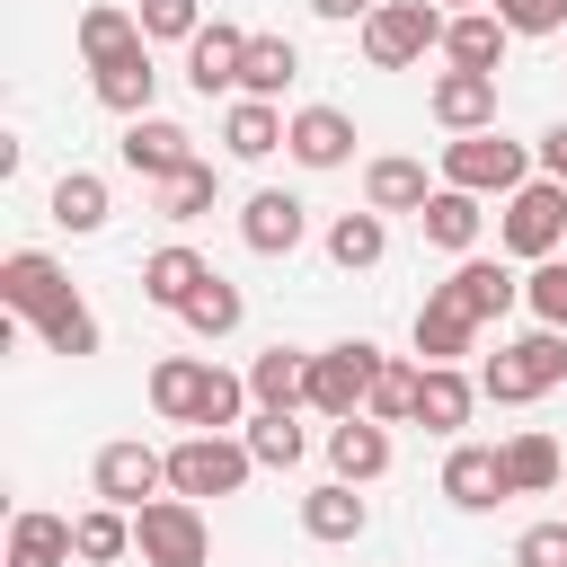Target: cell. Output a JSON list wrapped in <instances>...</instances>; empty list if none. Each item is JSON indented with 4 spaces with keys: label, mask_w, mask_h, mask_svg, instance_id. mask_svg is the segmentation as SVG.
Segmentation results:
<instances>
[{
    "label": "cell",
    "mask_w": 567,
    "mask_h": 567,
    "mask_svg": "<svg viewBox=\"0 0 567 567\" xmlns=\"http://www.w3.org/2000/svg\"><path fill=\"white\" fill-rule=\"evenodd\" d=\"M204 275H213V266H204L186 239H168V248H151V257H142V301H159V310H186Z\"/></svg>",
    "instance_id": "cell-28"
},
{
    "label": "cell",
    "mask_w": 567,
    "mask_h": 567,
    "mask_svg": "<svg viewBox=\"0 0 567 567\" xmlns=\"http://www.w3.org/2000/svg\"><path fill=\"white\" fill-rule=\"evenodd\" d=\"M470 346H478V319H470V310L434 284V292L416 301V363H461Z\"/></svg>",
    "instance_id": "cell-21"
},
{
    "label": "cell",
    "mask_w": 567,
    "mask_h": 567,
    "mask_svg": "<svg viewBox=\"0 0 567 567\" xmlns=\"http://www.w3.org/2000/svg\"><path fill=\"white\" fill-rule=\"evenodd\" d=\"M487 9H496L514 35H558V27H567V0H487Z\"/></svg>",
    "instance_id": "cell-42"
},
{
    "label": "cell",
    "mask_w": 567,
    "mask_h": 567,
    "mask_svg": "<svg viewBox=\"0 0 567 567\" xmlns=\"http://www.w3.org/2000/svg\"><path fill=\"white\" fill-rule=\"evenodd\" d=\"M0 301H9L18 319H35L44 354H71V363L97 354V310H89L80 284L62 275V257H44V248H9V257H0Z\"/></svg>",
    "instance_id": "cell-1"
},
{
    "label": "cell",
    "mask_w": 567,
    "mask_h": 567,
    "mask_svg": "<svg viewBox=\"0 0 567 567\" xmlns=\"http://www.w3.org/2000/svg\"><path fill=\"white\" fill-rule=\"evenodd\" d=\"M106 213H115V204H106V177H97V168H62V177H53V221H62L71 239L106 230Z\"/></svg>",
    "instance_id": "cell-32"
},
{
    "label": "cell",
    "mask_w": 567,
    "mask_h": 567,
    "mask_svg": "<svg viewBox=\"0 0 567 567\" xmlns=\"http://www.w3.org/2000/svg\"><path fill=\"white\" fill-rule=\"evenodd\" d=\"M478 204H487V195H470V186H434V195H425V213H416L425 248L470 257V248H478V230H487V213H478Z\"/></svg>",
    "instance_id": "cell-17"
},
{
    "label": "cell",
    "mask_w": 567,
    "mask_h": 567,
    "mask_svg": "<svg viewBox=\"0 0 567 567\" xmlns=\"http://www.w3.org/2000/svg\"><path fill=\"white\" fill-rule=\"evenodd\" d=\"M514 567H567V514H558V523H532V532L514 540Z\"/></svg>",
    "instance_id": "cell-43"
},
{
    "label": "cell",
    "mask_w": 567,
    "mask_h": 567,
    "mask_svg": "<svg viewBox=\"0 0 567 567\" xmlns=\"http://www.w3.org/2000/svg\"><path fill=\"white\" fill-rule=\"evenodd\" d=\"M301 408H248V452H257V470H292L301 452H310V434L292 425Z\"/></svg>",
    "instance_id": "cell-38"
},
{
    "label": "cell",
    "mask_w": 567,
    "mask_h": 567,
    "mask_svg": "<svg viewBox=\"0 0 567 567\" xmlns=\"http://www.w3.org/2000/svg\"><path fill=\"white\" fill-rule=\"evenodd\" d=\"M523 301H532V319H540V328H567V248H558V257H540V266L523 275Z\"/></svg>",
    "instance_id": "cell-40"
},
{
    "label": "cell",
    "mask_w": 567,
    "mask_h": 567,
    "mask_svg": "<svg viewBox=\"0 0 567 567\" xmlns=\"http://www.w3.org/2000/svg\"><path fill=\"white\" fill-rule=\"evenodd\" d=\"M381 0H310V18H328V27H354V18H372Z\"/></svg>",
    "instance_id": "cell-45"
},
{
    "label": "cell",
    "mask_w": 567,
    "mask_h": 567,
    "mask_svg": "<svg viewBox=\"0 0 567 567\" xmlns=\"http://www.w3.org/2000/svg\"><path fill=\"white\" fill-rule=\"evenodd\" d=\"M115 151H124V168H133L142 186H168L177 168H195V159H204V151H195V133H186V124H168V115H133Z\"/></svg>",
    "instance_id": "cell-10"
},
{
    "label": "cell",
    "mask_w": 567,
    "mask_h": 567,
    "mask_svg": "<svg viewBox=\"0 0 567 567\" xmlns=\"http://www.w3.org/2000/svg\"><path fill=\"white\" fill-rule=\"evenodd\" d=\"M372 372H381V346L372 337H337V346H319L310 354V416H363V399H372Z\"/></svg>",
    "instance_id": "cell-8"
},
{
    "label": "cell",
    "mask_w": 567,
    "mask_h": 567,
    "mask_svg": "<svg viewBox=\"0 0 567 567\" xmlns=\"http://www.w3.org/2000/svg\"><path fill=\"white\" fill-rule=\"evenodd\" d=\"M532 159H540V177H558V186H567V115H558V124L532 142Z\"/></svg>",
    "instance_id": "cell-44"
},
{
    "label": "cell",
    "mask_w": 567,
    "mask_h": 567,
    "mask_svg": "<svg viewBox=\"0 0 567 567\" xmlns=\"http://www.w3.org/2000/svg\"><path fill=\"white\" fill-rule=\"evenodd\" d=\"M532 168H540V159H532V142H514V133H496V124H487V133H452V142H443V186H470V195H496V204H505Z\"/></svg>",
    "instance_id": "cell-3"
},
{
    "label": "cell",
    "mask_w": 567,
    "mask_h": 567,
    "mask_svg": "<svg viewBox=\"0 0 567 567\" xmlns=\"http://www.w3.org/2000/svg\"><path fill=\"white\" fill-rule=\"evenodd\" d=\"M496 239H505V257H523V266L558 257V248H567V186H558V177H523V186L505 195V213H496Z\"/></svg>",
    "instance_id": "cell-5"
},
{
    "label": "cell",
    "mask_w": 567,
    "mask_h": 567,
    "mask_svg": "<svg viewBox=\"0 0 567 567\" xmlns=\"http://www.w3.org/2000/svg\"><path fill=\"white\" fill-rule=\"evenodd\" d=\"M558 478H567V461H558V443H549L540 425L505 434V487H514V496H549Z\"/></svg>",
    "instance_id": "cell-30"
},
{
    "label": "cell",
    "mask_w": 567,
    "mask_h": 567,
    "mask_svg": "<svg viewBox=\"0 0 567 567\" xmlns=\"http://www.w3.org/2000/svg\"><path fill=\"white\" fill-rule=\"evenodd\" d=\"M425 159H408V151H381L372 168H363V204L372 213H425Z\"/></svg>",
    "instance_id": "cell-26"
},
{
    "label": "cell",
    "mask_w": 567,
    "mask_h": 567,
    "mask_svg": "<svg viewBox=\"0 0 567 567\" xmlns=\"http://www.w3.org/2000/svg\"><path fill=\"white\" fill-rule=\"evenodd\" d=\"M71 540H80V558H89V567H115V558H133V514L97 496L89 514H71Z\"/></svg>",
    "instance_id": "cell-34"
},
{
    "label": "cell",
    "mask_w": 567,
    "mask_h": 567,
    "mask_svg": "<svg viewBox=\"0 0 567 567\" xmlns=\"http://www.w3.org/2000/svg\"><path fill=\"white\" fill-rule=\"evenodd\" d=\"M177 319H186V337H204V346H213V337H230V328L248 319V301H239V284H230V275H204V284H195V301H186Z\"/></svg>",
    "instance_id": "cell-36"
},
{
    "label": "cell",
    "mask_w": 567,
    "mask_h": 567,
    "mask_svg": "<svg viewBox=\"0 0 567 567\" xmlns=\"http://www.w3.org/2000/svg\"><path fill=\"white\" fill-rule=\"evenodd\" d=\"M284 151H292L301 168H346V159H354V115H346V106H301L292 133H284Z\"/></svg>",
    "instance_id": "cell-20"
},
{
    "label": "cell",
    "mask_w": 567,
    "mask_h": 567,
    "mask_svg": "<svg viewBox=\"0 0 567 567\" xmlns=\"http://www.w3.org/2000/svg\"><path fill=\"white\" fill-rule=\"evenodd\" d=\"M416 381H425V363H408V354H381L363 416H381V425H416Z\"/></svg>",
    "instance_id": "cell-37"
},
{
    "label": "cell",
    "mask_w": 567,
    "mask_h": 567,
    "mask_svg": "<svg viewBox=\"0 0 567 567\" xmlns=\"http://www.w3.org/2000/svg\"><path fill=\"white\" fill-rule=\"evenodd\" d=\"M248 470H257L248 434H186V443H168V487L195 496V505H204V496H239Z\"/></svg>",
    "instance_id": "cell-7"
},
{
    "label": "cell",
    "mask_w": 567,
    "mask_h": 567,
    "mask_svg": "<svg viewBox=\"0 0 567 567\" xmlns=\"http://www.w3.org/2000/svg\"><path fill=\"white\" fill-rule=\"evenodd\" d=\"M478 399H487V390H478L461 363H425V381H416V425H425V434H461Z\"/></svg>",
    "instance_id": "cell-22"
},
{
    "label": "cell",
    "mask_w": 567,
    "mask_h": 567,
    "mask_svg": "<svg viewBox=\"0 0 567 567\" xmlns=\"http://www.w3.org/2000/svg\"><path fill=\"white\" fill-rule=\"evenodd\" d=\"M213 195H221V168H213V159H195V168H177V177L159 186V221H204V213H213Z\"/></svg>",
    "instance_id": "cell-39"
},
{
    "label": "cell",
    "mask_w": 567,
    "mask_h": 567,
    "mask_svg": "<svg viewBox=\"0 0 567 567\" xmlns=\"http://www.w3.org/2000/svg\"><path fill=\"white\" fill-rule=\"evenodd\" d=\"M381 257H390V213H372V204H363V213H337V221H328V266L372 275Z\"/></svg>",
    "instance_id": "cell-27"
},
{
    "label": "cell",
    "mask_w": 567,
    "mask_h": 567,
    "mask_svg": "<svg viewBox=\"0 0 567 567\" xmlns=\"http://www.w3.org/2000/svg\"><path fill=\"white\" fill-rule=\"evenodd\" d=\"M425 115H434L443 133H487V124H496V71H434Z\"/></svg>",
    "instance_id": "cell-14"
},
{
    "label": "cell",
    "mask_w": 567,
    "mask_h": 567,
    "mask_svg": "<svg viewBox=\"0 0 567 567\" xmlns=\"http://www.w3.org/2000/svg\"><path fill=\"white\" fill-rule=\"evenodd\" d=\"M133 44H151L133 9H115V0H89V9H80V62H89V71L115 62V53H133Z\"/></svg>",
    "instance_id": "cell-31"
},
{
    "label": "cell",
    "mask_w": 567,
    "mask_h": 567,
    "mask_svg": "<svg viewBox=\"0 0 567 567\" xmlns=\"http://www.w3.org/2000/svg\"><path fill=\"white\" fill-rule=\"evenodd\" d=\"M239 62H248V27L204 18V27H195V44H186V80H195L204 97H239Z\"/></svg>",
    "instance_id": "cell-13"
},
{
    "label": "cell",
    "mask_w": 567,
    "mask_h": 567,
    "mask_svg": "<svg viewBox=\"0 0 567 567\" xmlns=\"http://www.w3.org/2000/svg\"><path fill=\"white\" fill-rule=\"evenodd\" d=\"M89 89H97V106L106 115H151V97H159V71H151V44H133V53H115V62H97L89 71Z\"/></svg>",
    "instance_id": "cell-18"
},
{
    "label": "cell",
    "mask_w": 567,
    "mask_h": 567,
    "mask_svg": "<svg viewBox=\"0 0 567 567\" xmlns=\"http://www.w3.org/2000/svg\"><path fill=\"white\" fill-rule=\"evenodd\" d=\"M505 44H514V27L496 9H452V27H443V62L452 71H496Z\"/></svg>",
    "instance_id": "cell-23"
},
{
    "label": "cell",
    "mask_w": 567,
    "mask_h": 567,
    "mask_svg": "<svg viewBox=\"0 0 567 567\" xmlns=\"http://www.w3.org/2000/svg\"><path fill=\"white\" fill-rule=\"evenodd\" d=\"M248 399L257 408H310V354L301 346H266L248 363Z\"/></svg>",
    "instance_id": "cell-29"
},
{
    "label": "cell",
    "mask_w": 567,
    "mask_h": 567,
    "mask_svg": "<svg viewBox=\"0 0 567 567\" xmlns=\"http://www.w3.org/2000/svg\"><path fill=\"white\" fill-rule=\"evenodd\" d=\"M133 549H142V567H204L213 558V523H204V505L195 496H151L142 514H133Z\"/></svg>",
    "instance_id": "cell-6"
},
{
    "label": "cell",
    "mask_w": 567,
    "mask_h": 567,
    "mask_svg": "<svg viewBox=\"0 0 567 567\" xmlns=\"http://www.w3.org/2000/svg\"><path fill=\"white\" fill-rule=\"evenodd\" d=\"M443 496L461 505V514H496L514 487H505V443H461L452 434V452H443Z\"/></svg>",
    "instance_id": "cell-11"
},
{
    "label": "cell",
    "mask_w": 567,
    "mask_h": 567,
    "mask_svg": "<svg viewBox=\"0 0 567 567\" xmlns=\"http://www.w3.org/2000/svg\"><path fill=\"white\" fill-rule=\"evenodd\" d=\"M443 27H452V9H434V0H381L363 18V62L372 71H408V62L443 53Z\"/></svg>",
    "instance_id": "cell-4"
},
{
    "label": "cell",
    "mask_w": 567,
    "mask_h": 567,
    "mask_svg": "<svg viewBox=\"0 0 567 567\" xmlns=\"http://www.w3.org/2000/svg\"><path fill=\"white\" fill-rule=\"evenodd\" d=\"M89 487H97L106 505L142 514V505L168 487V452H151L142 434H115V443H97V461H89Z\"/></svg>",
    "instance_id": "cell-9"
},
{
    "label": "cell",
    "mask_w": 567,
    "mask_h": 567,
    "mask_svg": "<svg viewBox=\"0 0 567 567\" xmlns=\"http://www.w3.org/2000/svg\"><path fill=\"white\" fill-rule=\"evenodd\" d=\"M292 71H301L292 35H248V62H239V97H284V89H292Z\"/></svg>",
    "instance_id": "cell-35"
},
{
    "label": "cell",
    "mask_w": 567,
    "mask_h": 567,
    "mask_svg": "<svg viewBox=\"0 0 567 567\" xmlns=\"http://www.w3.org/2000/svg\"><path fill=\"white\" fill-rule=\"evenodd\" d=\"M363 523H372V505L354 496V478H328V487H310V496H301V532H310V540H328V549L363 540Z\"/></svg>",
    "instance_id": "cell-24"
},
{
    "label": "cell",
    "mask_w": 567,
    "mask_h": 567,
    "mask_svg": "<svg viewBox=\"0 0 567 567\" xmlns=\"http://www.w3.org/2000/svg\"><path fill=\"white\" fill-rule=\"evenodd\" d=\"M567 381V328H523V337H505L487 363H478V390L496 399V408H532L540 390H558Z\"/></svg>",
    "instance_id": "cell-2"
},
{
    "label": "cell",
    "mask_w": 567,
    "mask_h": 567,
    "mask_svg": "<svg viewBox=\"0 0 567 567\" xmlns=\"http://www.w3.org/2000/svg\"><path fill=\"white\" fill-rule=\"evenodd\" d=\"M443 292H452V301H461V310H470V319L487 328V319H505V310L523 301V275H514L505 257H478V248H470V257H461V266L443 275Z\"/></svg>",
    "instance_id": "cell-15"
},
{
    "label": "cell",
    "mask_w": 567,
    "mask_h": 567,
    "mask_svg": "<svg viewBox=\"0 0 567 567\" xmlns=\"http://www.w3.org/2000/svg\"><path fill=\"white\" fill-rule=\"evenodd\" d=\"M133 18H142V35H151V44H195V27H204V0H142Z\"/></svg>",
    "instance_id": "cell-41"
},
{
    "label": "cell",
    "mask_w": 567,
    "mask_h": 567,
    "mask_svg": "<svg viewBox=\"0 0 567 567\" xmlns=\"http://www.w3.org/2000/svg\"><path fill=\"white\" fill-rule=\"evenodd\" d=\"M390 425L381 416H337L328 425V478H354V487H372V478H390Z\"/></svg>",
    "instance_id": "cell-16"
},
{
    "label": "cell",
    "mask_w": 567,
    "mask_h": 567,
    "mask_svg": "<svg viewBox=\"0 0 567 567\" xmlns=\"http://www.w3.org/2000/svg\"><path fill=\"white\" fill-rule=\"evenodd\" d=\"M434 9H487V0H434Z\"/></svg>",
    "instance_id": "cell-46"
},
{
    "label": "cell",
    "mask_w": 567,
    "mask_h": 567,
    "mask_svg": "<svg viewBox=\"0 0 567 567\" xmlns=\"http://www.w3.org/2000/svg\"><path fill=\"white\" fill-rule=\"evenodd\" d=\"M284 133H292V115H284L275 97H230V106H221V151H230V159H275Z\"/></svg>",
    "instance_id": "cell-19"
},
{
    "label": "cell",
    "mask_w": 567,
    "mask_h": 567,
    "mask_svg": "<svg viewBox=\"0 0 567 567\" xmlns=\"http://www.w3.org/2000/svg\"><path fill=\"white\" fill-rule=\"evenodd\" d=\"M71 558H80L71 514H44V505L9 514V567H71Z\"/></svg>",
    "instance_id": "cell-25"
},
{
    "label": "cell",
    "mask_w": 567,
    "mask_h": 567,
    "mask_svg": "<svg viewBox=\"0 0 567 567\" xmlns=\"http://www.w3.org/2000/svg\"><path fill=\"white\" fill-rule=\"evenodd\" d=\"M204 354H159L151 363V408L168 416V425H195V399H204Z\"/></svg>",
    "instance_id": "cell-33"
},
{
    "label": "cell",
    "mask_w": 567,
    "mask_h": 567,
    "mask_svg": "<svg viewBox=\"0 0 567 567\" xmlns=\"http://www.w3.org/2000/svg\"><path fill=\"white\" fill-rule=\"evenodd\" d=\"M239 239H248L257 257H292V248L310 239V204L284 195V186H257V195L239 204Z\"/></svg>",
    "instance_id": "cell-12"
}]
</instances>
